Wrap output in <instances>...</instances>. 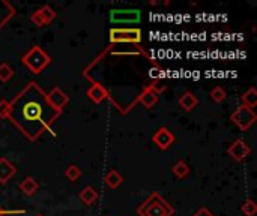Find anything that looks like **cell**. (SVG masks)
Instances as JSON below:
<instances>
[{"label":"cell","mask_w":257,"mask_h":216,"mask_svg":"<svg viewBox=\"0 0 257 216\" xmlns=\"http://www.w3.org/2000/svg\"><path fill=\"white\" fill-rule=\"evenodd\" d=\"M60 116L62 111H57L50 105L47 92L36 81H29L11 101H8L6 120L30 141H36L48 132Z\"/></svg>","instance_id":"obj_1"},{"label":"cell","mask_w":257,"mask_h":216,"mask_svg":"<svg viewBox=\"0 0 257 216\" xmlns=\"http://www.w3.org/2000/svg\"><path fill=\"white\" fill-rule=\"evenodd\" d=\"M139 216H173L175 209L170 203L158 192H152L139 207Z\"/></svg>","instance_id":"obj_2"},{"label":"cell","mask_w":257,"mask_h":216,"mask_svg":"<svg viewBox=\"0 0 257 216\" xmlns=\"http://www.w3.org/2000/svg\"><path fill=\"white\" fill-rule=\"evenodd\" d=\"M21 63L35 75L41 74L50 63H51V57L38 45H33L27 53L23 54L21 57Z\"/></svg>","instance_id":"obj_3"},{"label":"cell","mask_w":257,"mask_h":216,"mask_svg":"<svg viewBox=\"0 0 257 216\" xmlns=\"http://www.w3.org/2000/svg\"><path fill=\"white\" fill-rule=\"evenodd\" d=\"M110 44H140L142 30L137 27H113L108 32Z\"/></svg>","instance_id":"obj_4"},{"label":"cell","mask_w":257,"mask_h":216,"mask_svg":"<svg viewBox=\"0 0 257 216\" xmlns=\"http://www.w3.org/2000/svg\"><path fill=\"white\" fill-rule=\"evenodd\" d=\"M230 119H232V122H233L241 131H248V129L256 123L257 116L253 108H248V107H245V105H239V107L233 111V114L230 116Z\"/></svg>","instance_id":"obj_5"},{"label":"cell","mask_w":257,"mask_h":216,"mask_svg":"<svg viewBox=\"0 0 257 216\" xmlns=\"http://www.w3.org/2000/svg\"><path fill=\"white\" fill-rule=\"evenodd\" d=\"M227 153H229V156H230L233 161H236V162H242V161H245V159L250 156V153H251V147L248 146V143H247L245 140L238 138V140H235V141L229 146Z\"/></svg>","instance_id":"obj_6"},{"label":"cell","mask_w":257,"mask_h":216,"mask_svg":"<svg viewBox=\"0 0 257 216\" xmlns=\"http://www.w3.org/2000/svg\"><path fill=\"white\" fill-rule=\"evenodd\" d=\"M47 99L50 102V105L57 110V111H62L65 110V107L69 104V96L60 89V87H53L48 93H47Z\"/></svg>","instance_id":"obj_7"},{"label":"cell","mask_w":257,"mask_h":216,"mask_svg":"<svg viewBox=\"0 0 257 216\" xmlns=\"http://www.w3.org/2000/svg\"><path fill=\"white\" fill-rule=\"evenodd\" d=\"M152 141L157 144V147H158V149H161V150H167L169 147H172V146H173V143L176 141V137H175V134H173L169 128L163 126V128H160V129L154 134Z\"/></svg>","instance_id":"obj_8"},{"label":"cell","mask_w":257,"mask_h":216,"mask_svg":"<svg viewBox=\"0 0 257 216\" xmlns=\"http://www.w3.org/2000/svg\"><path fill=\"white\" fill-rule=\"evenodd\" d=\"M111 23L126 24V23H139L140 21V11L139 9H128V11H111L110 14Z\"/></svg>","instance_id":"obj_9"},{"label":"cell","mask_w":257,"mask_h":216,"mask_svg":"<svg viewBox=\"0 0 257 216\" xmlns=\"http://www.w3.org/2000/svg\"><path fill=\"white\" fill-rule=\"evenodd\" d=\"M86 95L93 104H101V102L108 99V95H107L105 89L98 83H90V87L87 89Z\"/></svg>","instance_id":"obj_10"},{"label":"cell","mask_w":257,"mask_h":216,"mask_svg":"<svg viewBox=\"0 0 257 216\" xmlns=\"http://www.w3.org/2000/svg\"><path fill=\"white\" fill-rule=\"evenodd\" d=\"M17 173V167L6 158H0V183L5 185Z\"/></svg>","instance_id":"obj_11"},{"label":"cell","mask_w":257,"mask_h":216,"mask_svg":"<svg viewBox=\"0 0 257 216\" xmlns=\"http://www.w3.org/2000/svg\"><path fill=\"white\" fill-rule=\"evenodd\" d=\"M15 15V8L6 2V0H0V30L9 23V20Z\"/></svg>","instance_id":"obj_12"},{"label":"cell","mask_w":257,"mask_h":216,"mask_svg":"<svg viewBox=\"0 0 257 216\" xmlns=\"http://www.w3.org/2000/svg\"><path fill=\"white\" fill-rule=\"evenodd\" d=\"M179 105H181V108L184 110V111H193L197 105H199V99H197V96L193 93V92H185L181 98H179Z\"/></svg>","instance_id":"obj_13"},{"label":"cell","mask_w":257,"mask_h":216,"mask_svg":"<svg viewBox=\"0 0 257 216\" xmlns=\"http://www.w3.org/2000/svg\"><path fill=\"white\" fill-rule=\"evenodd\" d=\"M20 189H21V192H23L24 195H27V197H33V195L38 192V189H39V183L36 182V179H35V177L27 176V177L20 183Z\"/></svg>","instance_id":"obj_14"},{"label":"cell","mask_w":257,"mask_h":216,"mask_svg":"<svg viewBox=\"0 0 257 216\" xmlns=\"http://www.w3.org/2000/svg\"><path fill=\"white\" fill-rule=\"evenodd\" d=\"M122 182H123V177H122V174L117 171V170H110L105 176H104V183L110 188V189H116V188H119L120 185H122Z\"/></svg>","instance_id":"obj_15"},{"label":"cell","mask_w":257,"mask_h":216,"mask_svg":"<svg viewBox=\"0 0 257 216\" xmlns=\"http://www.w3.org/2000/svg\"><path fill=\"white\" fill-rule=\"evenodd\" d=\"M157 102H158V96L149 87L145 89L139 96V104H142L145 108H152Z\"/></svg>","instance_id":"obj_16"},{"label":"cell","mask_w":257,"mask_h":216,"mask_svg":"<svg viewBox=\"0 0 257 216\" xmlns=\"http://www.w3.org/2000/svg\"><path fill=\"white\" fill-rule=\"evenodd\" d=\"M80 200L86 204V206H92L96 200H98V191L92 186H84L80 191Z\"/></svg>","instance_id":"obj_17"},{"label":"cell","mask_w":257,"mask_h":216,"mask_svg":"<svg viewBox=\"0 0 257 216\" xmlns=\"http://www.w3.org/2000/svg\"><path fill=\"white\" fill-rule=\"evenodd\" d=\"M172 173L173 176H176L178 179H185L190 174V167L185 161L179 159L173 167H172Z\"/></svg>","instance_id":"obj_18"},{"label":"cell","mask_w":257,"mask_h":216,"mask_svg":"<svg viewBox=\"0 0 257 216\" xmlns=\"http://www.w3.org/2000/svg\"><path fill=\"white\" fill-rule=\"evenodd\" d=\"M242 105L248 107V108H254L257 105V90L256 87H250L242 96H241Z\"/></svg>","instance_id":"obj_19"},{"label":"cell","mask_w":257,"mask_h":216,"mask_svg":"<svg viewBox=\"0 0 257 216\" xmlns=\"http://www.w3.org/2000/svg\"><path fill=\"white\" fill-rule=\"evenodd\" d=\"M38 12H39V15L42 17V20H44L45 26H47V24H50V23L57 17V12H56L50 5H44L41 9H38Z\"/></svg>","instance_id":"obj_20"},{"label":"cell","mask_w":257,"mask_h":216,"mask_svg":"<svg viewBox=\"0 0 257 216\" xmlns=\"http://www.w3.org/2000/svg\"><path fill=\"white\" fill-rule=\"evenodd\" d=\"M65 177L69 182H77L81 177V168L78 165H75V164L68 165V168L65 170Z\"/></svg>","instance_id":"obj_21"},{"label":"cell","mask_w":257,"mask_h":216,"mask_svg":"<svg viewBox=\"0 0 257 216\" xmlns=\"http://www.w3.org/2000/svg\"><path fill=\"white\" fill-rule=\"evenodd\" d=\"M14 77V69L9 63L3 62L0 63V81L2 83H8L11 78Z\"/></svg>","instance_id":"obj_22"},{"label":"cell","mask_w":257,"mask_h":216,"mask_svg":"<svg viewBox=\"0 0 257 216\" xmlns=\"http://www.w3.org/2000/svg\"><path fill=\"white\" fill-rule=\"evenodd\" d=\"M241 212L244 213L245 216H254L257 213V204L254 200L251 198H247L242 206H241Z\"/></svg>","instance_id":"obj_23"},{"label":"cell","mask_w":257,"mask_h":216,"mask_svg":"<svg viewBox=\"0 0 257 216\" xmlns=\"http://www.w3.org/2000/svg\"><path fill=\"white\" fill-rule=\"evenodd\" d=\"M209 96H211V99L214 101V102H217V104H221L224 99H226V90L223 89V87H220V86H215L212 90H211V93H209Z\"/></svg>","instance_id":"obj_24"},{"label":"cell","mask_w":257,"mask_h":216,"mask_svg":"<svg viewBox=\"0 0 257 216\" xmlns=\"http://www.w3.org/2000/svg\"><path fill=\"white\" fill-rule=\"evenodd\" d=\"M149 89L158 96V95H161L163 92H166V89H167V84H164L163 81H161V78L160 80H152L151 81V84H149Z\"/></svg>","instance_id":"obj_25"},{"label":"cell","mask_w":257,"mask_h":216,"mask_svg":"<svg viewBox=\"0 0 257 216\" xmlns=\"http://www.w3.org/2000/svg\"><path fill=\"white\" fill-rule=\"evenodd\" d=\"M8 117V101H0V119Z\"/></svg>","instance_id":"obj_26"},{"label":"cell","mask_w":257,"mask_h":216,"mask_svg":"<svg viewBox=\"0 0 257 216\" xmlns=\"http://www.w3.org/2000/svg\"><path fill=\"white\" fill-rule=\"evenodd\" d=\"M193 216H215L209 209H206V207H202V209H199L196 213Z\"/></svg>","instance_id":"obj_27"},{"label":"cell","mask_w":257,"mask_h":216,"mask_svg":"<svg viewBox=\"0 0 257 216\" xmlns=\"http://www.w3.org/2000/svg\"><path fill=\"white\" fill-rule=\"evenodd\" d=\"M0 216H5V210L2 207H0Z\"/></svg>","instance_id":"obj_28"},{"label":"cell","mask_w":257,"mask_h":216,"mask_svg":"<svg viewBox=\"0 0 257 216\" xmlns=\"http://www.w3.org/2000/svg\"><path fill=\"white\" fill-rule=\"evenodd\" d=\"M35 216H42V215H35Z\"/></svg>","instance_id":"obj_29"}]
</instances>
